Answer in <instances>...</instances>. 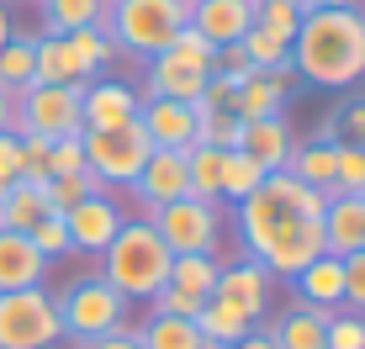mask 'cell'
<instances>
[{
    "mask_svg": "<svg viewBox=\"0 0 365 349\" xmlns=\"http://www.w3.org/2000/svg\"><path fill=\"white\" fill-rule=\"evenodd\" d=\"M64 222H69V249H74V254L101 259V249L117 239V228L128 217H122V207L111 202V191H101V196H85L80 207H69Z\"/></svg>",
    "mask_w": 365,
    "mask_h": 349,
    "instance_id": "obj_12",
    "label": "cell"
},
{
    "mask_svg": "<svg viewBox=\"0 0 365 349\" xmlns=\"http://www.w3.org/2000/svg\"><path fill=\"white\" fill-rule=\"evenodd\" d=\"M286 174L302 185H318V191H334V143L329 138H312V143H297L286 154Z\"/></svg>",
    "mask_w": 365,
    "mask_h": 349,
    "instance_id": "obj_26",
    "label": "cell"
},
{
    "mask_svg": "<svg viewBox=\"0 0 365 349\" xmlns=\"http://www.w3.org/2000/svg\"><path fill=\"white\" fill-rule=\"evenodd\" d=\"M297 302L318 307V313H339L344 307V259L339 254H318L307 270H297Z\"/></svg>",
    "mask_w": 365,
    "mask_h": 349,
    "instance_id": "obj_19",
    "label": "cell"
},
{
    "mask_svg": "<svg viewBox=\"0 0 365 349\" xmlns=\"http://www.w3.org/2000/svg\"><path fill=\"white\" fill-rule=\"evenodd\" d=\"M281 106H286V90L270 80L265 69H255L244 85H238V95H233V117H238V122H265V117H281Z\"/></svg>",
    "mask_w": 365,
    "mask_h": 349,
    "instance_id": "obj_24",
    "label": "cell"
},
{
    "mask_svg": "<svg viewBox=\"0 0 365 349\" xmlns=\"http://www.w3.org/2000/svg\"><path fill=\"white\" fill-rule=\"evenodd\" d=\"M302 16H307V6H302V0H259V6H255V27H265V32H275V37H286V43L297 37Z\"/></svg>",
    "mask_w": 365,
    "mask_h": 349,
    "instance_id": "obj_36",
    "label": "cell"
},
{
    "mask_svg": "<svg viewBox=\"0 0 365 349\" xmlns=\"http://www.w3.org/2000/svg\"><path fill=\"white\" fill-rule=\"evenodd\" d=\"M48 16V32H80V27H101L106 0H37Z\"/></svg>",
    "mask_w": 365,
    "mask_h": 349,
    "instance_id": "obj_31",
    "label": "cell"
},
{
    "mask_svg": "<svg viewBox=\"0 0 365 349\" xmlns=\"http://www.w3.org/2000/svg\"><path fill=\"white\" fill-rule=\"evenodd\" d=\"M138 127L148 132V143L154 148H191L196 143V106L191 101H154V95H143V106H138Z\"/></svg>",
    "mask_w": 365,
    "mask_h": 349,
    "instance_id": "obj_14",
    "label": "cell"
},
{
    "mask_svg": "<svg viewBox=\"0 0 365 349\" xmlns=\"http://www.w3.org/2000/svg\"><path fill=\"white\" fill-rule=\"evenodd\" d=\"M101 191H106V185H101L96 170L58 174V180H48V207H53V212H69V207H80L85 196H101Z\"/></svg>",
    "mask_w": 365,
    "mask_h": 349,
    "instance_id": "obj_35",
    "label": "cell"
},
{
    "mask_svg": "<svg viewBox=\"0 0 365 349\" xmlns=\"http://www.w3.org/2000/svg\"><path fill=\"white\" fill-rule=\"evenodd\" d=\"M53 302H58L64 339H74V344H91V339H101V333H111V328H122V323H128V302H122V296L111 291L101 276L69 281Z\"/></svg>",
    "mask_w": 365,
    "mask_h": 349,
    "instance_id": "obj_5",
    "label": "cell"
},
{
    "mask_svg": "<svg viewBox=\"0 0 365 349\" xmlns=\"http://www.w3.org/2000/svg\"><path fill=\"white\" fill-rule=\"evenodd\" d=\"M323 328H329V313H318L307 302H292V313H281L270 323V339H275V349H329Z\"/></svg>",
    "mask_w": 365,
    "mask_h": 349,
    "instance_id": "obj_21",
    "label": "cell"
},
{
    "mask_svg": "<svg viewBox=\"0 0 365 349\" xmlns=\"http://www.w3.org/2000/svg\"><path fill=\"white\" fill-rule=\"evenodd\" d=\"M191 27L222 53V48H233L238 37L255 27V11L244 0H191Z\"/></svg>",
    "mask_w": 365,
    "mask_h": 349,
    "instance_id": "obj_17",
    "label": "cell"
},
{
    "mask_svg": "<svg viewBox=\"0 0 365 349\" xmlns=\"http://www.w3.org/2000/svg\"><path fill=\"white\" fill-rule=\"evenodd\" d=\"M265 170L244 154V148H222V185H217V202H244V196L259 191Z\"/></svg>",
    "mask_w": 365,
    "mask_h": 349,
    "instance_id": "obj_29",
    "label": "cell"
},
{
    "mask_svg": "<svg viewBox=\"0 0 365 349\" xmlns=\"http://www.w3.org/2000/svg\"><path fill=\"white\" fill-rule=\"evenodd\" d=\"M191 323H196V333H201V339H207L212 349H233L238 339H244V333H255V323L238 313V307L217 302V296H212V302L201 307V313H196Z\"/></svg>",
    "mask_w": 365,
    "mask_h": 349,
    "instance_id": "obj_25",
    "label": "cell"
},
{
    "mask_svg": "<svg viewBox=\"0 0 365 349\" xmlns=\"http://www.w3.org/2000/svg\"><path fill=\"white\" fill-rule=\"evenodd\" d=\"M217 276H222V259L217 254H175V265H170V286L201 296V302H212Z\"/></svg>",
    "mask_w": 365,
    "mask_h": 349,
    "instance_id": "obj_28",
    "label": "cell"
},
{
    "mask_svg": "<svg viewBox=\"0 0 365 349\" xmlns=\"http://www.w3.org/2000/svg\"><path fill=\"white\" fill-rule=\"evenodd\" d=\"M318 254H329V249H323V222L318 217H297V212H292V217L275 222L270 239L259 244L249 259H259L275 281H297V270H307Z\"/></svg>",
    "mask_w": 365,
    "mask_h": 349,
    "instance_id": "obj_9",
    "label": "cell"
},
{
    "mask_svg": "<svg viewBox=\"0 0 365 349\" xmlns=\"http://www.w3.org/2000/svg\"><path fill=\"white\" fill-rule=\"evenodd\" d=\"M201 296H191V291H180V286H165V291L148 302V313H159V318H196L201 313Z\"/></svg>",
    "mask_w": 365,
    "mask_h": 349,
    "instance_id": "obj_42",
    "label": "cell"
},
{
    "mask_svg": "<svg viewBox=\"0 0 365 349\" xmlns=\"http://www.w3.org/2000/svg\"><path fill=\"white\" fill-rule=\"evenodd\" d=\"M191 21V0H106V32L111 53H133V58H154L175 43V32Z\"/></svg>",
    "mask_w": 365,
    "mask_h": 349,
    "instance_id": "obj_3",
    "label": "cell"
},
{
    "mask_svg": "<svg viewBox=\"0 0 365 349\" xmlns=\"http://www.w3.org/2000/svg\"><path fill=\"white\" fill-rule=\"evenodd\" d=\"M297 80L318 90H349L365 80V11H307L292 37Z\"/></svg>",
    "mask_w": 365,
    "mask_h": 349,
    "instance_id": "obj_1",
    "label": "cell"
},
{
    "mask_svg": "<svg viewBox=\"0 0 365 349\" xmlns=\"http://www.w3.org/2000/svg\"><path fill=\"white\" fill-rule=\"evenodd\" d=\"M133 349H143V344H133Z\"/></svg>",
    "mask_w": 365,
    "mask_h": 349,
    "instance_id": "obj_53",
    "label": "cell"
},
{
    "mask_svg": "<svg viewBox=\"0 0 365 349\" xmlns=\"http://www.w3.org/2000/svg\"><path fill=\"white\" fill-rule=\"evenodd\" d=\"M58 339H64V323L48 286L0 291V349H53Z\"/></svg>",
    "mask_w": 365,
    "mask_h": 349,
    "instance_id": "obj_6",
    "label": "cell"
},
{
    "mask_svg": "<svg viewBox=\"0 0 365 349\" xmlns=\"http://www.w3.org/2000/svg\"><path fill=\"white\" fill-rule=\"evenodd\" d=\"M43 281H48V259L32 249V239L0 228V291H27Z\"/></svg>",
    "mask_w": 365,
    "mask_h": 349,
    "instance_id": "obj_18",
    "label": "cell"
},
{
    "mask_svg": "<svg viewBox=\"0 0 365 349\" xmlns=\"http://www.w3.org/2000/svg\"><path fill=\"white\" fill-rule=\"evenodd\" d=\"M148 74H143V90L138 95H154V101H201V90H207V80L212 74L207 69H196V64H180V58H170V53H154V58H143Z\"/></svg>",
    "mask_w": 365,
    "mask_h": 349,
    "instance_id": "obj_15",
    "label": "cell"
},
{
    "mask_svg": "<svg viewBox=\"0 0 365 349\" xmlns=\"http://www.w3.org/2000/svg\"><path fill=\"white\" fill-rule=\"evenodd\" d=\"M238 53H244L255 69H270L275 58L292 53V43H286V37H275V32H265V27H249L244 37H238Z\"/></svg>",
    "mask_w": 365,
    "mask_h": 349,
    "instance_id": "obj_39",
    "label": "cell"
},
{
    "mask_svg": "<svg viewBox=\"0 0 365 349\" xmlns=\"http://www.w3.org/2000/svg\"><path fill=\"white\" fill-rule=\"evenodd\" d=\"M80 170H91V165H85V143L80 138H58L53 148H48V174H53V180H58V174H80Z\"/></svg>",
    "mask_w": 365,
    "mask_h": 349,
    "instance_id": "obj_44",
    "label": "cell"
},
{
    "mask_svg": "<svg viewBox=\"0 0 365 349\" xmlns=\"http://www.w3.org/2000/svg\"><path fill=\"white\" fill-rule=\"evenodd\" d=\"M138 344L143 349H212L196 333L191 318H159V313H148L143 323H138Z\"/></svg>",
    "mask_w": 365,
    "mask_h": 349,
    "instance_id": "obj_27",
    "label": "cell"
},
{
    "mask_svg": "<svg viewBox=\"0 0 365 349\" xmlns=\"http://www.w3.org/2000/svg\"><path fill=\"white\" fill-rule=\"evenodd\" d=\"M0 202H6V185H0Z\"/></svg>",
    "mask_w": 365,
    "mask_h": 349,
    "instance_id": "obj_52",
    "label": "cell"
},
{
    "mask_svg": "<svg viewBox=\"0 0 365 349\" xmlns=\"http://www.w3.org/2000/svg\"><path fill=\"white\" fill-rule=\"evenodd\" d=\"M80 101H85V85H27L21 95H11V111H16L11 127L21 138H48V143L80 138L85 132Z\"/></svg>",
    "mask_w": 365,
    "mask_h": 349,
    "instance_id": "obj_4",
    "label": "cell"
},
{
    "mask_svg": "<svg viewBox=\"0 0 365 349\" xmlns=\"http://www.w3.org/2000/svg\"><path fill=\"white\" fill-rule=\"evenodd\" d=\"M85 143V165L101 174V185H133L138 170L148 165V154H154V143H148V132L128 122V127H111V132H80Z\"/></svg>",
    "mask_w": 365,
    "mask_h": 349,
    "instance_id": "obj_8",
    "label": "cell"
},
{
    "mask_svg": "<svg viewBox=\"0 0 365 349\" xmlns=\"http://www.w3.org/2000/svg\"><path fill=\"white\" fill-rule=\"evenodd\" d=\"M185 174H191V196H201V202H217V185H222V148L191 143V148H185Z\"/></svg>",
    "mask_w": 365,
    "mask_h": 349,
    "instance_id": "obj_32",
    "label": "cell"
},
{
    "mask_svg": "<svg viewBox=\"0 0 365 349\" xmlns=\"http://www.w3.org/2000/svg\"><path fill=\"white\" fill-rule=\"evenodd\" d=\"M323 249L329 254H360L365 249V196H349V191H334L329 207H323Z\"/></svg>",
    "mask_w": 365,
    "mask_h": 349,
    "instance_id": "obj_16",
    "label": "cell"
},
{
    "mask_svg": "<svg viewBox=\"0 0 365 349\" xmlns=\"http://www.w3.org/2000/svg\"><path fill=\"white\" fill-rule=\"evenodd\" d=\"M312 11H360L365 0H307Z\"/></svg>",
    "mask_w": 365,
    "mask_h": 349,
    "instance_id": "obj_49",
    "label": "cell"
},
{
    "mask_svg": "<svg viewBox=\"0 0 365 349\" xmlns=\"http://www.w3.org/2000/svg\"><path fill=\"white\" fill-rule=\"evenodd\" d=\"M165 53H170V58H180V64H196V69H207V74L217 69V48H212L207 37H201V32L191 27V21H185L180 32H175V43L165 48Z\"/></svg>",
    "mask_w": 365,
    "mask_h": 349,
    "instance_id": "obj_40",
    "label": "cell"
},
{
    "mask_svg": "<svg viewBox=\"0 0 365 349\" xmlns=\"http://www.w3.org/2000/svg\"><path fill=\"white\" fill-rule=\"evenodd\" d=\"M128 191L143 202V212L154 217L159 207L180 202V196H191V174H185V154L180 148H154L148 154V165L138 170V180L128 185Z\"/></svg>",
    "mask_w": 365,
    "mask_h": 349,
    "instance_id": "obj_10",
    "label": "cell"
},
{
    "mask_svg": "<svg viewBox=\"0 0 365 349\" xmlns=\"http://www.w3.org/2000/svg\"><path fill=\"white\" fill-rule=\"evenodd\" d=\"M270 291H275V276L265 265H259V259H238V265H222V276H217V302H228V307H238V313H244L249 323H255L259 328V318L270 313Z\"/></svg>",
    "mask_w": 365,
    "mask_h": 349,
    "instance_id": "obj_11",
    "label": "cell"
},
{
    "mask_svg": "<svg viewBox=\"0 0 365 349\" xmlns=\"http://www.w3.org/2000/svg\"><path fill=\"white\" fill-rule=\"evenodd\" d=\"M360 196H365V191H360Z\"/></svg>",
    "mask_w": 365,
    "mask_h": 349,
    "instance_id": "obj_54",
    "label": "cell"
},
{
    "mask_svg": "<svg viewBox=\"0 0 365 349\" xmlns=\"http://www.w3.org/2000/svg\"><path fill=\"white\" fill-rule=\"evenodd\" d=\"M64 43H69V58H74V69H80V80H85V85H91L96 74L111 64V43H106V32H101V27L64 32Z\"/></svg>",
    "mask_w": 365,
    "mask_h": 349,
    "instance_id": "obj_30",
    "label": "cell"
},
{
    "mask_svg": "<svg viewBox=\"0 0 365 349\" xmlns=\"http://www.w3.org/2000/svg\"><path fill=\"white\" fill-rule=\"evenodd\" d=\"M27 239H32V249L48 259V265H53V259H64V254H74V249H69V222H64V212H48Z\"/></svg>",
    "mask_w": 365,
    "mask_h": 349,
    "instance_id": "obj_38",
    "label": "cell"
},
{
    "mask_svg": "<svg viewBox=\"0 0 365 349\" xmlns=\"http://www.w3.org/2000/svg\"><path fill=\"white\" fill-rule=\"evenodd\" d=\"M148 222L159 228L170 254H217L222 244V212L217 202H201V196H180V202L159 207Z\"/></svg>",
    "mask_w": 365,
    "mask_h": 349,
    "instance_id": "obj_7",
    "label": "cell"
},
{
    "mask_svg": "<svg viewBox=\"0 0 365 349\" xmlns=\"http://www.w3.org/2000/svg\"><path fill=\"white\" fill-rule=\"evenodd\" d=\"M170 265H175V254L165 249L159 228L148 217H133V222H122V228H117V239L101 249V270H96V276L106 281L128 307L133 302L148 307L170 286Z\"/></svg>",
    "mask_w": 365,
    "mask_h": 349,
    "instance_id": "obj_2",
    "label": "cell"
},
{
    "mask_svg": "<svg viewBox=\"0 0 365 349\" xmlns=\"http://www.w3.org/2000/svg\"><path fill=\"white\" fill-rule=\"evenodd\" d=\"M48 185H27V180H16V185H6V202H0V228H11V233H32L37 222L48 217Z\"/></svg>",
    "mask_w": 365,
    "mask_h": 349,
    "instance_id": "obj_23",
    "label": "cell"
},
{
    "mask_svg": "<svg viewBox=\"0 0 365 349\" xmlns=\"http://www.w3.org/2000/svg\"><path fill=\"white\" fill-rule=\"evenodd\" d=\"M334 122H344V132H349L344 143H365V101H355L349 111H339Z\"/></svg>",
    "mask_w": 365,
    "mask_h": 349,
    "instance_id": "obj_47",
    "label": "cell"
},
{
    "mask_svg": "<svg viewBox=\"0 0 365 349\" xmlns=\"http://www.w3.org/2000/svg\"><path fill=\"white\" fill-rule=\"evenodd\" d=\"M323 344L329 349H365V313H329V328H323Z\"/></svg>",
    "mask_w": 365,
    "mask_h": 349,
    "instance_id": "obj_41",
    "label": "cell"
},
{
    "mask_svg": "<svg viewBox=\"0 0 365 349\" xmlns=\"http://www.w3.org/2000/svg\"><path fill=\"white\" fill-rule=\"evenodd\" d=\"M344 307L349 313H365V249L360 254H344Z\"/></svg>",
    "mask_w": 365,
    "mask_h": 349,
    "instance_id": "obj_45",
    "label": "cell"
},
{
    "mask_svg": "<svg viewBox=\"0 0 365 349\" xmlns=\"http://www.w3.org/2000/svg\"><path fill=\"white\" fill-rule=\"evenodd\" d=\"M265 74H270L275 85H281V90H292V85H297V64H292V53H286V58H275V64H270Z\"/></svg>",
    "mask_w": 365,
    "mask_h": 349,
    "instance_id": "obj_48",
    "label": "cell"
},
{
    "mask_svg": "<svg viewBox=\"0 0 365 349\" xmlns=\"http://www.w3.org/2000/svg\"><path fill=\"white\" fill-rule=\"evenodd\" d=\"M32 43L37 37H16V32L0 43V90L6 95H21L32 85Z\"/></svg>",
    "mask_w": 365,
    "mask_h": 349,
    "instance_id": "obj_33",
    "label": "cell"
},
{
    "mask_svg": "<svg viewBox=\"0 0 365 349\" xmlns=\"http://www.w3.org/2000/svg\"><path fill=\"white\" fill-rule=\"evenodd\" d=\"M48 138H21V180L27 185H48L53 174H48Z\"/></svg>",
    "mask_w": 365,
    "mask_h": 349,
    "instance_id": "obj_43",
    "label": "cell"
},
{
    "mask_svg": "<svg viewBox=\"0 0 365 349\" xmlns=\"http://www.w3.org/2000/svg\"><path fill=\"white\" fill-rule=\"evenodd\" d=\"M11 37V16H6V0H0V43Z\"/></svg>",
    "mask_w": 365,
    "mask_h": 349,
    "instance_id": "obj_51",
    "label": "cell"
},
{
    "mask_svg": "<svg viewBox=\"0 0 365 349\" xmlns=\"http://www.w3.org/2000/svg\"><path fill=\"white\" fill-rule=\"evenodd\" d=\"M21 180V132H0V185Z\"/></svg>",
    "mask_w": 365,
    "mask_h": 349,
    "instance_id": "obj_46",
    "label": "cell"
},
{
    "mask_svg": "<svg viewBox=\"0 0 365 349\" xmlns=\"http://www.w3.org/2000/svg\"><path fill=\"white\" fill-rule=\"evenodd\" d=\"M32 85H85L74 58H69L64 32H43L32 43Z\"/></svg>",
    "mask_w": 365,
    "mask_h": 349,
    "instance_id": "obj_22",
    "label": "cell"
},
{
    "mask_svg": "<svg viewBox=\"0 0 365 349\" xmlns=\"http://www.w3.org/2000/svg\"><path fill=\"white\" fill-rule=\"evenodd\" d=\"M138 106L143 95L122 80H91L85 85V101H80V117H85V132H111V127H128L138 122Z\"/></svg>",
    "mask_w": 365,
    "mask_h": 349,
    "instance_id": "obj_13",
    "label": "cell"
},
{
    "mask_svg": "<svg viewBox=\"0 0 365 349\" xmlns=\"http://www.w3.org/2000/svg\"><path fill=\"white\" fill-rule=\"evenodd\" d=\"M244 138V122L233 111H217V106H196V143H212V148H238Z\"/></svg>",
    "mask_w": 365,
    "mask_h": 349,
    "instance_id": "obj_34",
    "label": "cell"
},
{
    "mask_svg": "<svg viewBox=\"0 0 365 349\" xmlns=\"http://www.w3.org/2000/svg\"><path fill=\"white\" fill-rule=\"evenodd\" d=\"M334 191H365V143H334Z\"/></svg>",
    "mask_w": 365,
    "mask_h": 349,
    "instance_id": "obj_37",
    "label": "cell"
},
{
    "mask_svg": "<svg viewBox=\"0 0 365 349\" xmlns=\"http://www.w3.org/2000/svg\"><path fill=\"white\" fill-rule=\"evenodd\" d=\"M11 122H16V111H11V95L0 90V132H16V127H11Z\"/></svg>",
    "mask_w": 365,
    "mask_h": 349,
    "instance_id": "obj_50",
    "label": "cell"
},
{
    "mask_svg": "<svg viewBox=\"0 0 365 349\" xmlns=\"http://www.w3.org/2000/svg\"><path fill=\"white\" fill-rule=\"evenodd\" d=\"M238 148H244L249 159H255L265 174L275 170H286V154L297 148L292 138V122L286 117H265V122H244V138H238Z\"/></svg>",
    "mask_w": 365,
    "mask_h": 349,
    "instance_id": "obj_20",
    "label": "cell"
}]
</instances>
